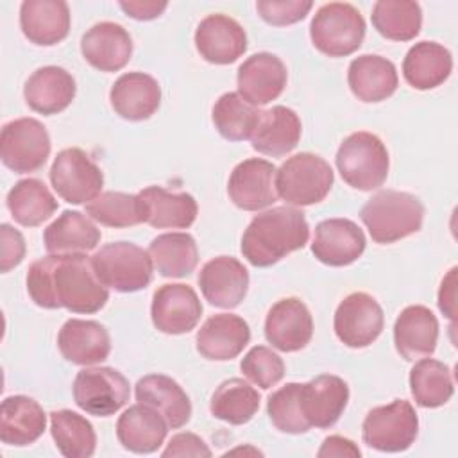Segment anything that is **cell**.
<instances>
[{
	"label": "cell",
	"instance_id": "obj_33",
	"mask_svg": "<svg viewBox=\"0 0 458 458\" xmlns=\"http://www.w3.org/2000/svg\"><path fill=\"white\" fill-rule=\"evenodd\" d=\"M47 428V413L27 395H9L0 406V438L7 445H29Z\"/></svg>",
	"mask_w": 458,
	"mask_h": 458
},
{
	"label": "cell",
	"instance_id": "obj_27",
	"mask_svg": "<svg viewBox=\"0 0 458 458\" xmlns=\"http://www.w3.org/2000/svg\"><path fill=\"white\" fill-rule=\"evenodd\" d=\"M75 79L61 66L38 68L23 86L27 106L39 114H57L75 98Z\"/></svg>",
	"mask_w": 458,
	"mask_h": 458
},
{
	"label": "cell",
	"instance_id": "obj_19",
	"mask_svg": "<svg viewBox=\"0 0 458 458\" xmlns=\"http://www.w3.org/2000/svg\"><path fill=\"white\" fill-rule=\"evenodd\" d=\"M363 231L349 218H327L315 227L313 256L329 267H347L365 250Z\"/></svg>",
	"mask_w": 458,
	"mask_h": 458
},
{
	"label": "cell",
	"instance_id": "obj_16",
	"mask_svg": "<svg viewBox=\"0 0 458 458\" xmlns=\"http://www.w3.org/2000/svg\"><path fill=\"white\" fill-rule=\"evenodd\" d=\"M313 336V318L308 306L297 297L277 301L265 318V338L283 352L304 349Z\"/></svg>",
	"mask_w": 458,
	"mask_h": 458
},
{
	"label": "cell",
	"instance_id": "obj_21",
	"mask_svg": "<svg viewBox=\"0 0 458 458\" xmlns=\"http://www.w3.org/2000/svg\"><path fill=\"white\" fill-rule=\"evenodd\" d=\"M57 347L70 363L88 367L107 360L111 338L107 329L97 320L70 318L59 329Z\"/></svg>",
	"mask_w": 458,
	"mask_h": 458
},
{
	"label": "cell",
	"instance_id": "obj_48",
	"mask_svg": "<svg viewBox=\"0 0 458 458\" xmlns=\"http://www.w3.org/2000/svg\"><path fill=\"white\" fill-rule=\"evenodd\" d=\"M163 456H211L208 444L195 433H177L170 438Z\"/></svg>",
	"mask_w": 458,
	"mask_h": 458
},
{
	"label": "cell",
	"instance_id": "obj_36",
	"mask_svg": "<svg viewBox=\"0 0 458 458\" xmlns=\"http://www.w3.org/2000/svg\"><path fill=\"white\" fill-rule=\"evenodd\" d=\"M7 208L11 216L25 227H36L47 222L57 209V200L47 184L29 177L18 181L7 193Z\"/></svg>",
	"mask_w": 458,
	"mask_h": 458
},
{
	"label": "cell",
	"instance_id": "obj_49",
	"mask_svg": "<svg viewBox=\"0 0 458 458\" xmlns=\"http://www.w3.org/2000/svg\"><path fill=\"white\" fill-rule=\"evenodd\" d=\"M360 454H361V451L358 449V445L352 440H349L345 437H340V435L327 437L322 442V445H320V449L317 453L318 458H329V456H338V458L340 456H352V458H358Z\"/></svg>",
	"mask_w": 458,
	"mask_h": 458
},
{
	"label": "cell",
	"instance_id": "obj_38",
	"mask_svg": "<svg viewBox=\"0 0 458 458\" xmlns=\"http://www.w3.org/2000/svg\"><path fill=\"white\" fill-rule=\"evenodd\" d=\"M259 394L254 386L240 377L222 381L211 395L209 411L215 419H220L233 426L247 424L259 408Z\"/></svg>",
	"mask_w": 458,
	"mask_h": 458
},
{
	"label": "cell",
	"instance_id": "obj_24",
	"mask_svg": "<svg viewBox=\"0 0 458 458\" xmlns=\"http://www.w3.org/2000/svg\"><path fill=\"white\" fill-rule=\"evenodd\" d=\"M438 320L422 304L404 308L394 324V344L401 358L415 361L431 356L437 349Z\"/></svg>",
	"mask_w": 458,
	"mask_h": 458
},
{
	"label": "cell",
	"instance_id": "obj_42",
	"mask_svg": "<svg viewBox=\"0 0 458 458\" xmlns=\"http://www.w3.org/2000/svg\"><path fill=\"white\" fill-rule=\"evenodd\" d=\"M259 109L247 104L238 93H224L213 106L211 120L218 134L229 141L250 140L259 118Z\"/></svg>",
	"mask_w": 458,
	"mask_h": 458
},
{
	"label": "cell",
	"instance_id": "obj_37",
	"mask_svg": "<svg viewBox=\"0 0 458 458\" xmlns=\"http://www.w3.org/2000/svg\"><path fill=\"white\" fill-rule=\"evenodd\" d=\"M154 268L163 277H186L199 263L195 238L188 233H165L148 245Z\"/></svg>",
	"mask_w": 458,
	"mask_h": 458
},
{
	"label": "cell",
	"instance_id": "obj_3",
	"mask_svg": "<svg viewBox=\"0 0 458 458\" xmlns=\"http://www.w3.org/2000/svg\"><path fill=\"white\" fill-rule=\"evenodd\" d=\"M360 218L376 243L386 245L420 231L424 220L422 202L397 190H383L372 195L361 208Z\"/></svg>",
	"mask_w": 458,
	"mask_h": 458
},
{
	"label": "cell",
	"instance_id": "obj_15",
	"mask_svg": "<svg viewBox=\"0 0 458 458\" xmlns=\"http://www.w3.org/2000/svg\"><path fill=\"white\" fill-rule=\"evenodd\" d=\"M286 81L284 63L270 52L252 54L236 73L238 95L250 106H265L276 100L286 88Z\"/></svg>",
	"mask_w": 458,
	"mask_h": 458
},
{
	"label": "cell",
	"instance_id": "obj_2",
	"mask_svg": "<svg viewBox=\"0 0 458 458\" xmlns=\"http://www.w3.org/2000/svg\"><path fill=\"white\" fill-rule=\"evenodd\" d=\"M310 240L304 213L292 206H277L256 215L242 236V254L254 267H270Z\"/></svg>",
	"mask_w": 458,
	"mask_h": 458
},
{
	"label": "cell",
	"instance_id": "obj_44",
	"mask_svg": "<svg viewBox=\"0 0 458 458\" xmlns=\"http://www.w3.org/2000/svg\"><path fill=\"white\" fill-rule=\"evenodd\" d=\"M299 392H301V383H286L268 397V403H267L268 419L276 426V429H279L281 433L301 435L310 429V424L306 422L301 411Z\"/></svg>",
	"mask_w": 458,
	"mask_h": 458
},
{
	"label": "cell",
	"instance_id": "obj_39",
	"mask_svg": "<svg viewBox=\"0 0 458 458\" xmlns=\"http://www.w3.org/2000/svg\"><path fill=\"white\" fill-rule=\"evenodd\" d=\"M410 390L415 403L422 408L444 406L454 394L451 369L431 358L417 361L410 370Z\"/></svg>",
	"mask_w": 458,
	"mask_h": 458
},
{
	"label": "cell",
	"instance_id": "obj_43",
	"mask_svg": "<svg viewBox=\"0 0 458 458\" xmlns=\"http://www.w3.org/2000/svg\"><path fill=\"white\" fill-rule=\"evenodd\" d=\"M86 215L107 227H132L145 222L140 195L104 191L86 204Z\"/></svg>",
	"mask_w": 458,
	"mask_h": 458
},
{
	"label": "cell",
	"instance_id": "obj_30",
	"mask_svg": "<svg viewBox=\"0 0 458 458\" xmlns=\"http://www.w3.org/2000/svg\"><path fill=\"white\" fill-rule=\"evenodd\" d=\"M347 82L352 95L361 102H383L397 89L395 64L376 54H363L351 61Z\"/></svg>",
	"mask_w": 458,
	"mask_h": 458
},
{
	"label": "cell",
	"instance_id": "obj_47",
	"mask_svg": "<svg viewBox=\"0 0 458 458\" xmlns=\"http://www.w3.org/2000/svg\"><path fill=\"white\" fill-rule=\"evenodd\" d=\"M0 270L5 274L18 267L25 258V240L18 229L9 224L0 225Z\"/></svg>",
	"mask_w": 458,
	"mask_h": 458
},
{
	"label": "cell",
	"instance_id": "obj_34",
	"mask_svg": "<svg viewBox=\"0 0 458 458\" xmlns=\"http://www.w3.org/2000/svg\"><path fill=\"white\" fill-rule=\"evenodd\" d=\"M453 70L451 52L435 41L415 43L403 61V75L406 82L420 91L438 88L447 81Z\"/></svg>",
	"mask_w": 458,
	"mask_h": 458
},
{
	"label": "cell",
	"instance_id": "obj_18",
	"mask_svg": "<svg viewBox=\"0 0 458 458\" xmlns=\"http://www.w3.org/2000/svg\"><path fill=\"white\" fill-rule=\"evenodd\" d=\"M197 281L204 299L224 310L240 306L249 290V272L233 256H218L204 263Z\"/></svg>",
	"mask_w": 458,
	"mask_h": 458
},
{
	"label": "cell",
	"instance_id": "obj_7",
	"mask_svg": "<svg viewBox=\"0 0 458 458\" xmlns=\"http://www.w3.org/2000/svg\"><path fill=\"white\" fill-rule=\"evenodd\" d=\"M91 265L104 286L122 293L143 290L152 281L154 263L148 250L131 242H114L100 247L91 256Z\"/></svg>",
	"mask_w": 458,
	"mask_h": 458
},
{
	"label": "cell",
	"instance_id": "obj_20",
	"mask_svg": "<svg viewBox=\"0 0 458 458\" xmlns=\"http://www.w3.org/2000/svg\"><path fill=\"white\" fill-rule=\"evenodd\" d=\"M195 47L200 57L213 64H231L247 50V34L231 16L209 14L195 30Z\"/></svg>",
	"mask_w": 458,
	"mask_h": 458
},
{
	"label": "cell",
	"instance_id": "obj_11",
	"mask_svg": "<svg viewBox=\"0 0 458 458\" xmlns=\"http://www.w3.org/2000/svg\"><path fill=\"white\" fill-rule=\"evenodd\" d=\"M50 182L57 195L70 204H88L100 195L102 170L77 147L61 150L50 166Z\"/></svg>",
	"mask_w": 458,
	"mask_h": 458
},
{
	"label": "cell",
	"instance_id": "obj_32",
	"mask_svg": "<svg viewBox=\"0 0 458 458\" xmlns=\"http://www.w3.org/2000/svg\"><path fill=\"white\" fill-rule=\"evenodd\" d=\"M134 395L138 403L157 410L172 429L182 428L191 417V403L188 394L175 379L165 374H148L138 379Z\"/></svg>",
	"mask_w": 458,
	"mask_h": 458
},
{
	"label": "cell",
	"instance_id": "obj_45",
	"mask_svg": "<svg viewBox=\"0 0 458 458\" xmlns=\"http://www.w3.org/2000/svg\"><path fill=\"white\" fill-rule=\"evenodd\" d=\"M240 369L245 377L263 390L272 388L284 376V363L281 356L265 345H254L242 358Z\"/></svg>",
	"mask_w": 458,
	"mask_h": 458
},
{
	"label": "cell",
	"instance_id": "obj_5",
	"mask_svg": "<svg viewBox=\"0 0 458 458\" xmlns=\"http://www.w3.org/2000/svg\"><path fill=\"white\" fill-rule=\"evenodd\" d=\"M335 182L329 163L311 152L288 157L276 172L277 195L290 206H311L322 202Z\"/></svg>",
	"mask_w": 458,
	"mask_h": 458
},
{
	"label": "cell",
	"instance_id": "obj_13",
	"mask_svg": "<svg viewBox=\"0 0 458 458\" xmlns=\"http://www.w3.org/2000/svg\"><path fill=\"white\" fill-rule=\"evenodd\" d=\"M276 172L277 168L267 159H243L229 175V199L243 211H258L272 206L279 197L276 188Z\"/></svg>",
	"mask_w": 458,
	"mask_h": 458
},
{
	"label": "cell",
	"instance_id": "obj_50",
	"mask_svg": "<svg viewBox=\"0 0 458 458\" xmlns=\"http://www.w3.org/2000/svg\"><path fill=\"white\" fill-rule=\"evenodd\" d=\"M120 9L134 18V20H140V21H147V20H154L157 16L163 14V11L168 7L166 2H154V0H148V2H120L118 4Z\"/></svg>",
	"mask_w": 458,
	"mask_h": 458
},
{
	"label": "cell",
	"instance_id": "obj_4",
	"mask_svg": "<svg viewBox=\"0 0 458 458\" xmlns=\"http://www.w3.org/2000/svg\"><path fill=\"white\" fill-rule=\"evenodd\" d=\"M336 168L351 188L360 191L377 190L388 177V150L376 134L352 132L338 147Z\"/></svg>",
	"mask_w": 458,
	"mask_h": 458
},
{
	"label": "cell",
	"instance_id": "obj_28",
	"mask_svg": "<svg viewBox=\"0 0 458 458\" xmlns=\"http://www.w3.org/2000/svg\"><path fill=\"white\" fill-rule=\"evenodd\" d=\"M23 36L39 47H52L70 32V9L63 0H25L20 7Z\"/></svg>",
	"mask_w": 458,
	"mask_h": 458
},
{
	"label": "cell",
	"instance_id": "obj_46",
	"mask_svg": "<svg viewBox=\"0 0 458 458\" xmlns=\"http://www.w3.org/2000/svg\"><path fill=\"white\" fill-rule=\"evenodd\" d=\"M313 2L310 0H258L256 11L268 23L284 27L306 18Z\"/></svg>",
	"mask_w": 458,
	"mask_h": 458
},
{
	"label": "cell",
	"instance_id": "obj_41",
	"mask_svg": "<svg viewBox=\"0 0 458 458\" xmlns=\"http://www.w3.org/2000/svg\"><path fill=\"white\" fill-rule=\"evenodd\" d=\"M372 25L386 39L410 41L422 27V11L410 0H379L372 7Z\"/></svg>",
	"mask_w": 458,
	"mask_h": 458
},
{
	"label": "cell",
	"instance_id": "obj_17",
	"mask_svg": "<svg viewBox=\"0 0 458 458\" xmlns=\"http://www.w3.org/2000/svg\"><path fill=\"white\" fill-rule=\"evenodd\" d=\"M349 401L347 383L333 374H320L308 383H301V411L310 428H331L342 417Z\"/></svg>",
	"mask_w": 458,
	"mask_h": 458
},
{
	"label": "cell",
	"instance_id": "obj_1",
	"mask_svg": "<svg viewBox=\"0 0 458 458\" xmlns=\"http://www.w3.org/2000/svg\"><path fill=\"white\" fill-rule=\"evenodd\" d=\"M27 292L45 310L97 313L107 299V286L97 277L86 254H48L29 267Z\"/></svg>",
	"mask_w": 458,
	"mask_h": 458
},
{
	"label": "cell",
	"instance_id": "obj_25",
	"mask_svg": "<svg viewBox=\"0 0 458 458\" xmlns=\"http://www.w3.org/2000/svg\"><path fill=\"white\" fill-rule=\"evenodd\" d=\"M250 340L249 324L233 313L209 317L197 331V351L211 361H227L236 358Z\"/></svg>",
	"mask_w": 458,
	"mask_h": 458
},
{
	"label": "cell",
	"instance_id": "obj_35",
	"mask_svg": "<svg viewBox=\"0 0 458 458\" xmlns=\"http://www.w3.org/2000/svg\"><path fill=\"white\" fill-rule=\"evenodd\" d=\"M100 242V229L81 211H63L43 233L48 254H84Z\"/></svg>",
	"mask_w": 458,
	"mask_h": 458
},
{
	"label": "cell",
	"instance_id": "obj_31",
	"mask_svg": "<svg viewBox=\"0 0 458 458\" xmlns=\"http://www.w3.org/2000/svg\"><path fill=\"white\" fill-rule=\"evenodd\" d=\"M145 222L157 229H186L199 213L197 200L186 191H168L161 186H147L140 193Z\"/></svg>",
	"mask_w": 458,
	"mask_h": 458
},
{
	"label": "cell",
	"instance_id": "obj_29",
	"mask_svg": "<svg viewBox=\"0 0 458 458\" xmlns=\"http://www.w3.org/2000/svg\"><path fill=\"white\" fill-rule=\"evenodd\" d=\"M168 433L165 417L148 404L138 403L129 406L116 422V437L120 444L136 454L157 451Z\"/></svg>",
	"mask_w": 458,
	"mask_h": 458
},
{
	"label": "cell",
	"instance_id": "obj_14",
	"mask_svg": "<svg viewBox=\"0 0 458 458\" xmlns=\"http://www.w3.org/2000/svg\"><path fill=\"white\" fill-rule=\"evenodd\" d=\"M202 315L199 295L190 284L170 283L159 286L152 295L150 317L157 331L184 335L195 329Z\"/></svg>",
	"mask_w": 458,
	"mask_h": 458
},
{
	"label": "cell",
	"instance_id": "obj_23",
	"mask_svg": "<svg viewBox=\"0 0 458 458\" xmlns=\"http://www.w3.org/2000/svg\"><path fill=\"white\" fill-rule=\"evenodd\" d=\"M81 52L93 68L100 72H118L132 55V39L120 23L100 21L82 36Z\"/></svg>",
	"mask_w": 458,
	"mask_h": 458
},
{
	"label": "cell",
	"instance_id": "obj_8",
	"mask_svg": "<svg viewBox=\"0 0 458 458\" xmlns=\"http://www.w3.org/2000/svg\"><path fill=\"white\" fill-rule=\"evenodd\" d=\"M417 433V411L411 403L404 399L372 408L361 424L363 442L381 453L406 451L415 442Z\"/></svg>",
	"mask_w": 458,
	"mask_h": 458
},
{
	"label": "cell",
	"instance_id": "obj_26",
	"mask_svg": "<svg viewBox=\"0 0 458 458\" xmlns=\"http://www.w3.org/2000/svg\"><path fill=\"white\" fill-rule=\"evenodd\" d=\"M301 132L302 125L299 114L286 106H274L259 113L250 145L263 156L281 157L297 147Z\"/></svg>",
	"mask_w": 458,
	"mask_h": 458
},
{
	"label": "cell",
	"instance_id": "obj_12",
	"mask_svg": "<svg viewBox=\"0 0 458 458\" xmlns=\"http://www.w3.org/2000/svg\"><path fill=\"white\" fill-rule=\"evenodd\" d=\"M383 326V308L365 292L349 293L335 311V333L344 345L352 349H363L376 342Z\"/></svg>",
	"mask_w": 458,
	"mask_h": 458
},
{
	"label": "cell",
	"instance_id": "obj_22",
	"mask_svg": "<svg viewBox=\"0 0 458 458\" xmlns=\"http://www.w3.org/2000/svg\"><path fill=\"white\" fill-rule=\"evenodd\" d=\"M111 107L118 116L129 122L150 118L161 104L159 82L143 72L120 75L109 91Z\"/></svg>",
	"mask_w": 458,
	"mask_h": 458
},
{
	"label": "cell",
	"instance_id": "obj_6",
	"mask_svg": "<svg viewBox=\"0 0 458 458\" xmlns=\"http://www.w3.org/2000/svg\"><path fill=\"white\" fill-rule=\"evenodd\" d=\"M313 47L329 57L354 54L365 38V20L361 13L345 2L324 4L310 25Z\"/></svg>",
	"mask_w": 458,
	"mask_h": 458
},
{
	"label": "cell",
	"instance_id": "obj_40",
	"mask_svg": "<svg viewBox=\"0 0 458 458\" xmlns=\"http://www.w3.org/2000/svg\"><path fill=\"white\" fill-rule=\"evenodd\" d=\"M52 438L66 458H89L97 449V435L91 422L72 410L50 413Z\"/></svg>",
	"mask_w": 458,
	"mask_h": 458
},
{
	"label": "cell",
	"instance_id": "obj_9",
	"mask_svg": "<svg viewBox=\"0 0 458 458\" xmlns=\"http://www.w3.org/2000/svg\"><path fill=\"white\" fill-rule=\"evenodd\" d=\"M50 136L36 118H16L2 127L0 157L14 174L39 170L50 156Z\"/></svg>",
	"mask_w": 458,
	"mask_h": 458
},
{
	"label": "cell",
	"instance_id": "obj_10",
	"mask_svg": "<svg viewBox=\"0 0 458 458\" xmlns=\"http://www.w3.org/2000/svg\"><path fill=\"white\" fill-rule=\"evenodd\" d=\"M72 390L75 404L95 417L114 415L129 401L131 394L127 377L111 367L79 370Z\"/></svg>",
	"mask_w": 458,
	"mask_h": 458
},
{
	"label": "cell",
	"instance_id": "obj_51",
	"mask_svg": "<svg viewBox=\"0 0 458 458\" xmlns=\"http://www.w3.org/2000/svg\"><path fill=\"white\" fill-rule=\"evenodd\" d=\"M454 286H456V267L449 270V274L442 279L440 290H438V308L447 317H454Z\"/></svg>",
	"mask_w": 458,
	"mask_h": 458
}]
</instances>
